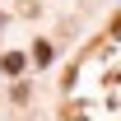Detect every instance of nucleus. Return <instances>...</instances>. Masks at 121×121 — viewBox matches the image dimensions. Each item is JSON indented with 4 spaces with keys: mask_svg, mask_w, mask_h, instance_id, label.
Wrapping results in <instances>:
<instances>
[{
    "mask_svg": "<svg viewBox=\"0 0 121 121\" xmlns=\"http://www.w3.org/2000/svg\"><path fill=\"white\" fill-rule=\"evenodd\" d=\"M112 37H121V19H117V28H112Z\"/></svg>",
    "mask_w": 121,
    "mask_h": 121,
    "instance_id": "nucleus-3",
    "label": "nucleus"
},
{
    "mask_svg": "<svg viewBox=\"0 0 121 121\" xmlns=\"http://www.w3.org/2000/svg\"><path fill=\"white\" fill-rule=\"evenodd\" d=\"M0 70H5V75H19V70H23V56H19V51H9V56L0 60Z\"/></svg>",
    "mask_w": 121,
    "mask_h": 121,
    "instance_id": "nucleus-1",
    "label": "nucleus"
},
{
    "mask_svg": "<svg viewBox=\"0 0 121 121\" xmlns=\"http://www.w3.org/2000/svg\"><path fill=\"white\" fill-rule=\"evenodd\" d=\"M33 60L47 65V60H51V42H37V47H33Z\"/></svg>",
    "mask_w": 121,
    "mask_h": 121,
    "instance_id": "nucleus-2",
    "label": "nucleus"
}]
</instances>
